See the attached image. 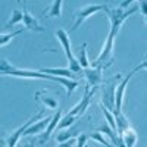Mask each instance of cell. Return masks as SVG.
<instances>
[{"label":"cell","mask_w":147,"mask_h":147,"mask_svg":"<svg viewBox=\"0 0 147 147\" xmlns=\"http://www.w3.org/2000/svg\"><path fill=\"white\" fill-rule=\"evenodd\" d=\"M25 30H27V28L19 30V31H15V32H12V34H5V32H3L2 35H0V46H2V47H3V46H6V44H7V43H9L12 38H13V37L21 35V34H22L24 31H25Z\"/></svg>","instance_id":"obj_23"},{"label":"cell","mask_w":147,"mask_h":147,"mask_svg":"<svg viewBox=\"0 0 147 147\" xmlns=\"http://www.w3.org/2000/svg\"><path fill=\"white\" fill-rule=\"evenodd\" d=\"M62 3H63V0H53L52 5L46 10V18H60L62 16Z\"/></svg>","instance_id":"obj_16"},{"label":"cell","mask_w":147,"mask_h":147,"mask_svg":"<svg viewBox=\"0 0 147 147\" xmlns=\"http://www.w3.org/2000/svg\"><path fill=\"white\" fill-rule=\"evenodd\" d=\"M97 131H100L103 136H107L109 138H110V141H112L116 147H125V144H124V140H122V137L119 136V134L115 131V129H112L107 124L106 125H100L99 128H97Z\"/></svg>","instance_id":"obj_11"},{"label":"cell","mask_w":147,"mask_h":147,"mask_svg":"<svg viewBox=\"0 0 147 147\" xmlns=\"http://www.w3.org/2000/svg\"><path fill=\"white\" fill-rule=\"evenodd\" d=\"M115 113V121H116V131H118V134L119 136H122L127 129H129L131 127H129V121H128V118L122 113V110L121 112H113Z\"/></svg>","instance_id":"obj_15"},{"label":"cell","mask_w":147,"mask_h":147,"mask_svg":"<svg viewBox=\"0 0 147 147\" xmlns=\"http://www.w3.org/2000/svg\"><path fill=\"white\" fill-rule=\"evenodd\" d=\"M77 146V138H71L68 141H63V143H59L56 147H74Z\"/></svg>","instance_id":"obj_26"},{"label":"cell","mask_w":147,"mask_h":147,"mask_svg":"<svg viewBox=\"0 0 147 147\" xmlns=\"http://www.w3.org/2000/svg\"><path fill=\"white\" fill-rule=\"evenodd\" d=\"M35 99L38 100V102H41V103L44 105V107L50 109V110H56L57 106H59V102H57L56 97L47 96L46 91H37V93H35Z\"/></svg>","instance_id":"obj_13"},{"label":"cell","mask_w":147,"mask_h":147,"mask_svg":"<svg viewBox=\"0 0 147 147\" xmlns=\"http://www.w3.org/2000/svg\"><path fill=\"white\" fill-rule=\"evenodd\" d=\"M59 84H62L63 87L66 88L68 91V96H71L74 93V90H75L78 87V81L77 80H72V78H65V77H59Z\"/></svg>","instance_id":"obj_21"},{"label":"cell","mask_w":147,"mask_h":147,"mask_svg":"<svg viewBox=\"0 0 147 147\" xmlns=\"http://www.w3.org/2000/svg\"><path fill=\"white\" fill-rule=\"evenodd\" d=\"M140 6H138V9H140V12L144 15V18L147 16V0H140Z\"/></svg>","instance_id":"obj_27"},{"label":"cell","mask_w":147,"mask_h":147,"mask_svg":"<svg viewBox=\"0 0 147 147\" xmlns=\"http://www.w3.org/2000/svg\"><path fill=\"white\" fill-rule=\"evenodd\" d=\"M122 140H124V144L125 147H136L137 146V141H138V136H137V132L134 131L132 128L127 129L124 134H122Z\"/></svg>","instance_id":"obj_17"},{"label":"cell","mask_w":147,"mask_h":147,"mask_svg":"<svg viewBox=\"0 0 147 147\" xmlns=\"http://www.w3.org/2000/svg\"><path fill=\"white\" fill-rule=\"evenodd\" d=\"M56 37H57L60 46H62L63 50H65V56H66V59H68L69 69L75 74V75H78L80 78L84 77V68L80 65L78 59L74 56V53H72V47H71V41H69V34H68V31H65L63 28H59V30L56 31Z\"/></svg>","instance_id":"obj_3"},{"label":"cell","mask_w":147,"mask_h":147,"mask_svg":"<svg viewBox=\"0 0 147 147\" xmlns=\"http://www.w3.org/2000/svg\"><path fill=\"white\" fill-rule=\"evenodd\" d=\"M43 74H49V75H55V77H65V78H75V75L69 68H41L40 69Z\"/></svg>","instance_id":"obj_14"},{"label":"cell","mask_w":147,"mask_h":147,"mask_svg":"<svg viewBox=\"0 0 147 147\" xmlns=\"http://www.w3.org/2000/svg\"><path fill=\"white\" fill-rule=\"evenodd\" d=\"M138 10V6L136 7H129V9H122V7H112L106 12V15L110 21V28H109V34L106 37V41L102 47V52L100 55L97 56V59L93 62L91 66L96 68H102L106 69L112 65L113 62V50H115V38L116 35L121 31V27L132 13H136Z\"/></svg>","instance_id":"obj_1"},{"label":"cell","mask_w":147,"mask_h":147,"mask_svg":"<svg viewBox=\"0 0 147 147\" xmlns=\"http://www.w3.org/2000/svg\"><path fill=\"white\" fill-rule=\"evenodd\" d=\"M0 72H2L3 77H15V78H25V80H47V81L59 82V77L43 74L41 71H30V69L16 68L12 63H9L6 59H2V63H0Z\"/></svg>","instance_id":"obj_2"},{"label":"cell","mask_w":147,"mask_h":147,"mask_svg":"<svg viewBox=\"0 0 147 147\" xmlns=\"http://www.w3.org/2000/svg\"><path fill=\"white\" fill-rule=\"evenodd\" d=\"M144 21H146V24H147V16H146V18H144Z\"/></svg>","instance_id":"obj_29"},{"label":"cell","mask_w":147,"mask_h":147,"mask_svg":"<svg viewBox=\"0 0 147 147\" xmlns=\"http://www.w3.org/2000/svg\"><path fill=\"white\" fill-rule=\"evenodd\" d=\"M77 134H78L77 131L69 129V128H66V129H60V131H57V134H56V141H57V143L68 141V140H71V138H75Z\"/></svg>","instance_id":"obj_19"},{"label":"cell","mask_w":147,"mask_h":147,"mask_svg":"<svg viewBox=\"0 0 147 147\" xmlns=\"http://www.w3.org/2000/svg\"><path fill=\"white\" fill-rule=\"evenodd\" d=\"M107 10H109L107 5H87V6L81 7L75 13V21H74L72 27H71V31H77L81 27V24L91 15H96L97 12H107Z\"/></svg>","instance_id":"obj_5"},{"label":"cell","mask_w":147,"mask_h":147,"mask_svg":"<svg viewBox=\"0 0 147 147\" xmlns=\"http://www.w3.org/2000/svg\"><path fill=\"white\" fill-rule=\"evenodd\" d=\"M134 2H137V0H122L121 2V5H119V7H122V9H127L131 3H134Z\"/></svg>","instance_id":"obj_28"},{"label":"cell","mask_w":147,"mask_h":147,"mask_svg":"<svg viewBox=\"0 0 147 147\" xmlns=\"http://www.w3.org/2000/svg\"><path fill=\"white\" fill-rule=\"evenodd\" d=\"M88 138H90V137L87 136V134H80V136L77 137V147H85Z\"/></svg>","instance_id":"obj_25"},{"label":"cell","mask_w":147,"mask_h":147,"mask_svg":"<svg viewBox=\"0 0 147 147\" xmlns=\"http://www.w3.org/2000/svg\"><path fill=\"white\" fill-rule=\"evenodd\" d=\"M22 12H24V22L22 24L27 30H31V31H35V32H43L44 31V28L40 25V22L28 12L25 5H22Z\"/></svg>","instance_id":"obj_9"},{"label":"cell","mask_w":147,"mask_h":147,"mask_svg":"<svg viewBox=\"0 0 147 147\" xmlns=\"http://www.w3.org/2000/svg\"><path fill=\"white\" fill-rule=\"evenodd\" d=\"M115 78H112L110 81H107L106 85H103V88H102V103H100L105 107H107L109 110H112V112L116 110V106H115Z\"/></svg>","instance_id":"obj_7"},{"label":"cell","mask_w":147,"mask_h":147,"mask_svg":"<svg viewBox=\"0 0 147 147\" xmlns=\"http://www.w3.org/2000/svg\"><path fill=\"white\" fill-rule=\"evenodd\" d=\"M90 138L91 140H94V141H99L100 144H103V146H106V147H116V146H112L107 140H105V137H103V134L100 132V131H96V132H93L91 136H90Z\"/></svg>","instance_id":"obj_24"},{"label":"cell","mask_w":147,"mask_h":147,"mask_svg":"<svg viewBox=\"0 0 147 147\" xmlns=\"http://www.w3.org/2000/svg\"><path fill=\"white\" fill-rule=\"evenodd\" d=\"M78 62H80V65L84 68V69H87V68H90V60H88V57H87V43H84L82 46H81V49H80V52H78Z\"/></svg>","instance_id":"obj_22"},{"label":"cell","mask_w":147,"mask_h":147,"mask_svg":"<svg viewBox=\"0 0 147 147\" xmlns=\"http://www.w3.org/2000/svg\"><path fill=\"white\" fill-rule=\"evenodd\" d=\"M18 3H22V2H21V0H18Z\"/></svg>","instance_id":"obj_30"},{"label":"cell","mask_w":147,"mask_h":147,"mask_svg":"<svg viewBox=\"0 0 147 147\" xmlns=\"http://www.w3.org/2000/svg\"><path fill=\"white\" fill-rule=\"evenodd\" d=\"M96 88H97V87L90 88V85H88V84L85 85V90H84V94H82V99H81L75 106H74V107L69 110V112H71L72 115H75V116H82L85 112H87V109H88V106H90L91 97L94 96Z\"/></svg>","instance_id":"obj_6"},{"label":"cell","mask_w":147,"mask_h":147,"mask_svg":"<svg viewBox=\"0 0 147 147\" xmlns=\"http://www.w3.org/2000/svg\"><path fill=\"white\" fill-rule=\"evenodd\" d=\"M102 68H96V66H91V68H87L84 69V78L87 80V84L90 87H97L100 85L102 82Z\"/></svg>","instance_id":"obj_8"},{"label":"cell","mask_w":147,"mask_h":147,"mask_svg":"<svg viewBox=\"0 0 147 147\" xmlns=\"http://www.w3.org/2000/svg\"><path fill=\"white\" fill-rule=\"evenodd\" d=\"M50 121H52V116L41 118L40 121H37V122H34L32 125H30V127L27 128V131L24 132V136H35V134L43 132V131L47 128V125L50 124Z\"/></svg>","instance_id":"obj_12"},{"label":"cell","mask_w":147,"mask_h":147,"mask_svg":"<svg viewBox=\"0 0 147 147\" xmlns=\"http://www.w3.org/2000/svg\"><path fill=\"white\" fill-rule=\"evenodd\" d=\"M21 22H24V12L19 10V9H13V10H12V13H10V19L6 22L5 27L10 28V27L16 25V24H21Z\"/></svg>","instance_id":"obj_20"},{"label":"cell","mask_w":147,"mask_h":147,"mask_svg":"<svg viewBox=\"0 0 147 147\" xmlns=\"http://www.w3.org/2000/svg\"><path fill=\"white\" fill-rule=\"evenodd\" d=\"M77 118H78V116H75V115H72L71 112H68L66 115H63V116H62V119H60V122H59V125H57V129L60 131V129H66V128L72 127L74 124H75V121H77Z\"/></svg>","instance_id":"obj_18"},{"label":"cell","mask_w":147,"mask_h":147,"mask_svg":"<svg viewBox=\"0 0 147 147\" xmlns=\"http://www.w3.org/2000/svg\"><path fill=\"white\" fill-rule=\"evenodd\" d=\"M44 116V110L41 109V110H38L35 115H32L25 124H22L19 128H16L15 131H12V132H9L7 136L5 137V144L7 146V147H16V144H18V141H19V138L24 136V132L27 131V128L30 127V125H32L34 122H37V121H40L41 118Z\"/></svg>","instance_id":"obj_4"},{"label":"cell","mask_w":147,"mask_h":147,"mask_svg":"<svg viewBox=\"0 0 147 147\" xmlns=\"http://www.w3.org/2000/svg\"><path fill=\"white\" fill-rule=\"evenodd\" d=\"M60 119H62V112L57 109L56 110V113L52 116V121H50V124L47 125V128L44 129V132L41 134V137H40V143L41 144H44L49 138H50V136L55 132V129L57 128V125H59V122H60Z\"/></svg>","instance_id":"obj_10"}]
</instances>
